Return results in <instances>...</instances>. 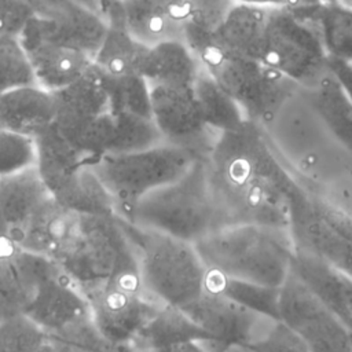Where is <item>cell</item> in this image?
<instances>
[{
    "label": "cell",
    "mask_w": 352,
    "mask_h": 352,
    "mask_svg": "<svg viewBox=\"0 0 352 352\" xmlns=\"http://www.w3.org/2000/svg\"><path fill=\"white\" fill-rule=\"evenodd\" d=\"M206 169L220 227H289L292 202L302 183L275 154L258 122L246 120L238 129L219 132Z\"/></svg>",
    "instance_id": "1"
},
{
    "label": "cell",
    "mask_w": 352,
    "mask_h": 352,
    "mask_svg": "<svg viewBox=\"0 0 352 352\" xmlns=\"http://www.w3.org/2000/svg\"><path fill=\"white\" fill-rule=\"evenodd\" d=\"M327 54L316 29L283 7H270L260 62L309 88L327 72Z\"/></svg>",
    "instance_id": "10"
},
{
    "label": "cell",
    "mask_w": 352,
    "mask_h": 352,
    "mask_svg": "<svg viewBox=\"0 0 352 352\" xmlns=\"http://www.w3.org/2000/svg\"><path fill=\"white\" fill-rule=\"evenodd\" d=\"M0 352H58V348L40 324L18 314L0 323Z\"/></svg>",
    "instance_id": "33"
},
{
    "label": "cell",
    "mask_w": 352,
    "mask_h": 352,
    "mask_svg": "<svg viewBox=\"0 0 352 352\" xmlns=\"http://www.w3.org/2000/svg\"><path fill=\"white\" fill-rule=\"evenodd\" d=\"M148 87L151 118L164 142L208 155L219 132L204 122L192 87Z\"/></svg>",
    "instance_id": "12"
},
{
    "label": "cell",
    "mask_w": 352,
    "mask_h": 352,
    "mask_svg": "<svg viewBox=\"0 0 352 352\" xmlns=\"http://www.w3.org/2000/svg\"><path fill=\"white\" fill-rule=\"evenodd\" d=\"M165 143L151 117L111 111L110 138L106 154L132 153Z\"/></svg>",
    "instance_id": "31"
},
{
    "label": "cell",
    "mask_w": 352,
    "mask_h": 352,
    "mask_svg": "<svg viewBox=\"0 0 352 352\" xmlns=\"http://www.w3.org/2000/svg\"><path fill=\"white\" fill-rule=\"evenodd\" d=\"M56 344V348H58V352H88L82 348H78L76 345H72V344H66V342H59V341H55Z\"/></svg>",
    "instance_id": "45"
},
{
    "label": "cell",
    "mask_w": 352,
    "mask_h": 352,
    "mask_svg": "<svg viewBox=\"0 0 352 352\" xmlns=\"http://www.w3.org/2000/svg\"><path fill=\"white\" fill-rule=\"evenodd\" d=\"M205 340H212V337L182 308L161 304L143 324L135 337L131 349L139 352H157L179 342Z\"/></svg>",
    "instance_id": "25"
},
{
    "label": "cell",
    "mask_w": 352,
    "mask_h": 352,
    "mask_svg": "<svg viewBox=\"0 0 352 352\" xmlns=\"http://www.w3.org/2000/svg\"><path fill=\"white\" fill-rule=\"evenodd\" d=\"M279 319L311 352H352L345 324L292 270L280 286Z\"/></svg>",
    "instance_id": "11"
},
{
    "label": "cell",
    "mask_w": 352,
    "mask_h": 352,
    "mask_svg": "<svg viewBox=\"0 0 352 352\" xmlns=\"http://www.w3.org/2000/svg\"><path fill=\"white\" fill-rule=\"evenodd\" d=\"M133 257L135 252L117 214H76L51 260L85 297Z\"/></svg>",
    "instance_id": "6"
},
{
    "label": "cell",
    "mask_w": 352,
    "mask_h": 352,
    "mask_svg": "<svg viewBox=\"0 0 352 352\" xmlns=\"http://www.w3.org/2000/svg\"><path fill=\"white\" fill-rule=\"evenodd\" d=\"M292 271L352 333V279L319 258L296 250Z\"/></svg>",
    "instance_id": "20"
},
{
    "label": "cell",
    "mask_w": 352,
    "mask_h": 352,
    "mask_svg": "<svg viewBox=\"0 0 352 352\" xmlns=\"http://www.w3.org/2000/svg\"><path fill=\"white\" fill-rule=\"evenodd\" d=\"M201 63L183 40H165L147 47L139 74L148 85L192 87Z\"/></svg>",
    "instance_id": "23"
},
{
    "label": "cell",
    "mask_w": 352,
    "mask_h": 352,
    "mask_svg": "<svg viewBox=\"0 0 352 352\" xmlns=\"http://www.w3.org/2000/svg\"><path fill=\"white\" fill-rule=\"evenodd\" d=\"M106 82L110 95V111H126L151 117L150 87L140 74L120 78L106 76Z\"/></svg>",
    "instance_id": "35"
},
{
    "label": "cell",
    "mask_w": 352,
    "mask_h": 352,
    "mask_svg": "<svg viewBox=\"0 0 352 352\" xmlns=\"http://www.w3.org/2000/svg\"><path fill=\"white\" fill-rule=\"evenodd\" d=\"M32 65L36 85L50 92L77 81L94 63L92 56L40 37L28 23L18 36Z\"/></svg>",
    "instance_id": "14"
},
{
    "label": "cell",
    "mask_w": 352,
    "mask_h": 352,
    "mask_svg": "<svg viewBox=\"0 0 352 352\" xmlns=\"http://www.w3.org/2000/svg\"><path fill=\"white\" fill-rule=\"evenodd\" d=\"M55 116L54 92L38 85L0 94V128L34 138L54 124Z\"/></svg>",
    "instance_id": "21"
},
{
    "label": "cell",
    "mask_w": 352,
    "mask_h": 352,
    "mask_svg": "<svg viewBox=\"0 0 352 352\" xmlns=\"http://www.w3.org/2000/svg\"><path fill=\"white\" fill-rule=\"evenodd\" d=\"M305 94L331 133L352 153V103L336 76L327 69Z\"/></svg>",
    "instance_id": "26"
},
{
    "label": "cell",
    "mask_w": 352,
    "mask_h": 352,
    "mask_svg": "<svg viewBox=\"0 0 352 352\" xmlns=\"http://www.w3.org/2000/svg\"><path fill=\"white\" fill-rule=\"evenodd\" d=\"M157 352H206L201 341H184L166 348H162Z\"/></svg>",
    "instance_id": "41"
},
{
    "label": "cell",
    "mask_w": 352,
    "mask_h": 352,
    "mask_svg": "<svg viewBox=\"0 0 352 352\" xmlns=\"http://www.w3.org/2000/svg\"><path fill=\"white\" fill-rule=\"evenodd\" d=\"M212 340L245 345L265 315L254 312L217 293L202 294L182 308Z\"/></svg>",
    "instance_id": "16"
},
{
    "label": "cell",
    "mask_w": 352,
    "mask_h": 352,
    "mask_svg": "<svg viewBox=\"0 0 352 352\" xmlns=\"http://www.w3.org/2000/svg\"><path fill=\"white\" fill-rule=\"evenodd\" d=\"M34 279V254L10 238L0 242V323L25 312Z\"/></svg>",
    "instance_id": "22"
},
{
    "label": "cell",
    "mask_w": 352,
    "mask_h": 352,
    "mask_svg": "<svg viewBox=\"0 0 352 352\" xmlns=\"http://www.w3.org/2000/svg\"><path fill=\"white\" fill-rule=\"evenodd\" d=\"M204 290L224 296L261 315L279 319L280 287L228 278L219 272L206 270Z\"/></svg>",
    "instance_id": "29"
},
{
    "label": "cell",
    "mask_w": 352,
    "mask_h": 352,
    "mask_svg": "<svg viewBox=\"0 0 352 352\" xmlns=\"http://www.w3.org/2000/svg\"><path fill=\"white\" fill-rule=\"evenodd\" d=\"M37 150L36 168L54 197L88 162L81 153L58 131L55 124L34 136Z\"/></svg>",
    "instance_id": "24"
},
{
    "label": "cell",
    "mask_w": 352,
    "mask_h": 352,
    "mask_svg": "<svg viewBox=\"0 0 352 352\" xmlns=\"http://www.w3.org/2000/svg\"><path fill=\"white\" fill-rule=\"evenodd\" d=\"M238 4L260 6V7H280V0H234Z\"/></svg>",
    "instance_id": "43"
},
{
    "label": "cell",
    "mask_w": 352,
    "mask_h": 352,
    "mask_svg": "<svg viewBox=\"0 0 352 352\" xmlns=\"http://www.w3.org/2000/svg\"><path fill=\"white\" fill-rule=\"evenodd\" d=\"M349 340H351V345H352V333H349Z\"/></svg>",
    "instance_id": "46"
},
{
    "label": "cell",
    "mask_w": 352,
    "mask_h": 352,
    "mask_svg": "<svg viewBox=\"0 0 352 352\" xmlns=\"http://www.w3.org/2000/svg\"><path fill=\"white\" fill-rule=\"evenodd\" d=\"M106 22L118 19L144 47L165 40H183L184 23L173 16L164 0H110L103 11Z\"/></svg>",
    "instance_id": "17"
},
{
    "label": "cell",
    "mask_w": 352,
    "mask_h": 352,
    "mask_svg": "<svg viewBox=\"0 0 352 352\" xmlns=\"http://www.w3.org/2000/svg\"><path fill=\"white\" fill-rule=\"evenodd\" d=\"M124 220L192 243L217 230L220 226L209 187L206 157L195 160L176 180L142 197Z\"/></svg>",
    "instance_id": "4"
},
{
    "label": "cell",
    "mask_w": 352,
    "mask_h": 352,
    "mask_svg": "<svg viewBox=\"0 0 352 352\" xmlns=\"http://www.w3.org/2000/svg\"><path fill=\"white\" fill-rule=\"evenodd\" d=\"M192 92L204 122L216 132L238 129L246 117L239 104L201 66L192 82Z\"/></svg>",
    "instance_id": "28"
},
{
    "label": "cell",
    "mask_w": 352,
    "mask_h": 352,
    "mask_svg": "<svg viewBox=\"0 0 352 352\" xmlns=\"http://www.w3.org/2000/svg\"><path fill=\"white\" fill-rule=\"evenodd\" d=\"M128 352H139V351H133V349H129Z\"/></svg>",
    "instance_id": "47"
},
{
    "label": "cell",
    "mask_w": 352,
    "mask_h": 352,
    "mask_svg": "<svg viewBox=\"0 0 352 352\" xmlns=\"http://www.w3.org/2000/svg\"><path fill=\"white\" fill-rule=\"evenodd\" d=\"M201 157L206 155L161 143L132 153L104 154L91 168L109 192L116 214L126 219L142 197L184 175Z\"/></svg>",
    "instance_id": "7"
},
{
    "label": "cell",
    "mask_w": 352,
    "mask_h": 352,
    "mask_svg": "<svg viewBox=\"0 0 352 352\" xmlns=\"http://www.w3.org/2000/svg\"><path fill=\"white\" fill-rule=\"evenodd\" d=\"M36 85L29 56L18 36H0V94Z\"/></svg>",
    "instance_id": "34"
},
{
    "label": "cell",
    "mask_w": 352,
    "mask_h": 352,
    "mask_svg": "<svg viewBox=\"0 0 352 352\" xmlns=\"http://www.w3.org/2000/svg\"><path fill=\"white\" fill-rule=\"evenodd\" d=\"M170 12L173 14V16L179 21H182L183 23H186L188 21V14H190V6L192 0H164Z\"/></svg>",
    "instance_id": "40"
},
{
    "label": "cell",
    "mask_w": 352,
    "mask_h": 352,
    "mask_svg": "<svg viewBox=\"0 0 352 352\" xmlns=\"http://www.w3.org/2000/svg\"><path fill=\"white\" fill-rule=\"evenodd\" d=\"M329 6H333L341 11L352 14V0H330Z\"/></svg>",
    "instance_id": "44"
},
{
    "label": "cell",
    "mask_w": 352,
    "mask_h": 352,
    "mask_svg": "<svg viewBox=\"0 0 352 352\" xmlns=\"http://www.w3.org/2000/svg\"><path fill=\"white\" fill-rule=\"evenodd\" d=\"M245 346L253 352H311L287 324L270 316H264Z\"/></svg>",
    "instance_id": "36"
},
{
    "label": "cell",
    "mask_w": 352,
    "mask_h": 352,
    "mask_svg": "<svg viewBox=\"0 0 352 352\" xmlns=\"http://www.w3.org/2000/svg\"><path fill=\"white\" fill-rule=\"evenodd\" d=\"M85 300L99 336L121 349H131L143 324L161 305L144 292L136 256L87 294Z\"/></svg>",
    "instance_id": "8"
},
{
    "label": "cell",
    "mask_w": 352,
    "mask_h": 352,
    "mask_svg": "<svg viewBox=\"0 0 352 352\" xmlns=\"http://www.w3.org/2000/svg\"><path fill=\"white\" fill-rule=\"evenodd\" d=\"M184 43L201 66L239 104L246 120L261 122L271 117L300 87L260 60L228 55L210 41V33L187 26Z\"/></svg>",
    "instance_id": "5"
},
{
    "label": "cell",
    "mask_w": 352,
    "mask_h": 352,
    "mask_svg": "<svg viewBox=\"0 0 352 352\" xmlns=\"http://www.w3.org/2000/svg\"><path fill=\"white\" fill-rule=\"evenodd\" d=\"M74 1L91 8L92 11H95L99 15L103 16V11H104V8H106V6L110 0H74Z\"/></svg>",
    "instance_id": "42"
},
{
    "label": "cell",
    "mask_w": 352,
    "mask_h": 352,
    "mask_svg": "<svg viewBox=\"0 0 352 352\" xmlns=\"http://www.w3.org/2000/svg\"><path fill=\"white\" fill-rule=\"evenodd\" d=\"M65 209L76 214L111 216L116 214L113 201L96 177L91 165L82 166L72 180L54 195Z\"/></svg>",
    "instance_id": "30"
},
{
    "label": "cell",
    "mask_w": 352,
    "mask_h": 352,
    "mask_svg": "<svg viewBox=\"0 0 352 352\" xmlns=\"http://www.w3.org/2000/svg\"><path fill=\"white\" fill-rule=\"evenodd\" d=\"M194 246L206 270L274 287L286 280L296 253L289 227L254 223L220 227Z\"/></svg>",
    "instance_id": "2"
},
{
    "label": "cell",
    "mask_w": 352,
    "mask_h": 352,
    "mask_svg": "<svg viewBox=\"0 0 352 352\" xmlns=\"http://www.w3.org/2000/svg\"><path fill=\"white\" fill-rule=\"evenodd\" d=\"M304 21L309 22L322 40L329 58L352 62V14L333 6H319Z\"/></svg>",
    "instance_id": "32"
},
{
    "label": "cell",
    "mask_w": 352,
    "mask_h": 352,
    "mask_svg": "<svg viewBox=\"0 0 352 352\" xmlns=\"http://www.w3.org/2000/svg\"><path fill=\"white\" fill-rule=\"evenodd\" d=\"M289 228L296 250L352 279V216L301 184L292 202Z\"/></svg>",
    "instance_id": "9"
},
{
    "label": "cell",
    "mask_w": 352,
    "mask_h": 352,
    "mask_svg": "<svg viewBox=\"0 0 352 352\" xmlns=\"http://www.w3.org/2000/svg\"><path fill=\"white\" fill-rule=\"evenodd\" d=\"M147 47L138 43L118 19L107 22L106 36L95 52L94 65L107 77L120 78L139 74Z\"/></svg>",
    "instance_id": "27"
},
{
    "label": "cell",
    "mask_w": 352,
    "mask_h": 352,
    "mask_svg": "<svg viewBox=\"0 0 352 352\" xmlns=\"http://www.w3.org/2000/svg\"><path fill=\"white\" fill-rule=\"evenodd\" d=\"M33 8L28 25L40 37L94 58L107 32L102 15L74 0H34Z\"/></svg>",
    "instance_id": "13"
},
{
    "label": "cell",
    "mask_w": 352,
    "mask_h": 352,
    "mask_svg": "<svg viewBox=\"0 0 352 352\" xmlns=\"http://www.w3.org/2000/svg\"><path fill=\"white\" fill-rule=\"evenodd\" d=\"M36 164L34 138L0 128V179L34 168Z\"/></svg>",
    "instance_id": "37"
},
{
    "label": "cell",
    "mask_w": 352,
    "mask_h": 352,
    "mask_svg": "<svg viewBox=\"0 0 352 352\" xmlns=\"http://www.w3.org/2000/svg\"><path fill=\"white\" fill-rule=\"evenodd\" d=\"M50 197L36 166L0 179V223L15 243Z\"/></svg>",
    "instance_id": "18"
},
{
    "label": "cell",
    "mask_w": 352,
    "mask_h": 352,
    "mask_svg": "<svg viewBox=\"0 0 352 352\" xmlns=\"http://www.w3.org/2000/svg\"><path fill=\"white\" fill-rule=\"evenodd\" d=\"M34 0H0V36H19L33 16Z\"/></svg>",
    "instance_id": "38"
},
{
    "label": "cell",
    "mask_w": 352,
    "mask_h": 352,
    "mask_svg": "<svg viewBox=\"0 0 352 352\" xmlns=\"http://www.w3.org/2000/svg\"><path fill=\"white\" fill-rule=\"evenodd\" d=\"M327 67L336 76L352 103V62L327 58Z\"/></svg>",
    "instance_id": "39"
},
{
    "label": "cell",
    "mask_w": 352,
    "mask_h": 352,
    "mask_svg": "<svg viewBox=\"0 0 352 352\" xmlns=\"http://www.w3.org/2000/svg\"><path fill=\"white\" fill-rule=\"evenodd\" d=\"M55 126L65 138H72L110 111L106 76L92 66L73 84L54 92Z\"/></svg>",
    "instance_id": "15"
},
{
    "label": "cell",
    "mask_w": 352,
    "mask_h": 352,
    "mask_svg": "<svg viewBox=\"0 0 352 352\" xmlns=\"http://www.w3.org/2000/svg\"><path fill=\"white\" fill-rule=\"evenodd\" d=\"M270 7L235 3L210 33L212 44L224 54L260 60Z\"/></svg>",
    "instance_id": "19"
},
{
    "label": "cell",
    "mask_w": 352,
    "mask_h": 352,
    "mask_svg": "<svg viewBox=\"0 0 352 352\" xmlns=\"http://www.w3.org/2000/svg\"><path fill=\"white\" fill-rule=\"evenodd\" d=\"M118 220L132 245L140 280L150 298L184 308L202 294L206 267L192 242Z\"/></svg>",
    "instance_id": "3"
}]
</instances>
